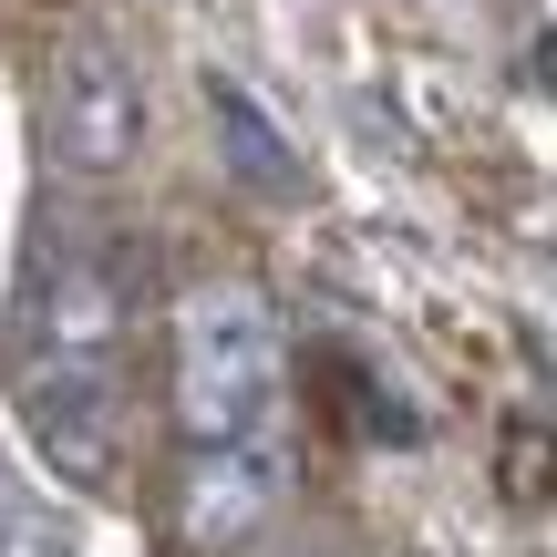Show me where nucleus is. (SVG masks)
Masks as SVG:
<instances>
[{
    "label": "nucleus",
    "instance_id": "4",
    "mask_svg": "<svg viewBox=\"0 0 557 557\" xmlns=\"http://www.w3.org/2000/svg\"><path fill=\"white\" fill-rule=\"evenodd\" d=\"M145 135V94H135V62L114 52V41H73L52 73V156L73 165V176H103V165H124Z\"/></svg>",
    "mask_w": 557,
    "mask_h": 557
},
{
    "label": "nucleus",
    "instance_id": "5",
    "mask_svg": "<svg viewBox=\"0 0 557 557\" xmlns=\"http://www.w3.org/2000/svg\"><path fill=\"white\" fill-rule=\"evenodd\" d=\"M218 124H227V145H238V165H248V186H289L299 165H289V145L278 135H259V124H248V103L238 94H218Z\"/></svg>",
    "mask_w": 557,
    "mask_h": 557
},
{
    "label": "nucleus",
    "instance_id": "3",
    "mask_svg": "<svg viewBox=\"0 0 557 557\" xmlns=\"http://www.w3.org/2000/svg\"><path fill=\"white\" fill-rule=\"evenodd\" d=\"M289 496V444L248 434V444H207L186 455V485H176V537L197 557H227L238 537H259Z\"/></svg>",
    "mask_w": 557,
    "mask_h": 557
},
{
    "label": "nucleus",
    "instance_id": "1",
    "mask_svg": "<svg viewBox=\"0 0 557 557\" xmlns=\"http://www.w3.org/2000/svg\"><path fill=\"white\" fill-rule=\"evenodd\" d=\"M11 393L32 413V444L73 485L114 475V413H124V269L114 238L83 227L73 207L32 218L21 259V310H11Z\"/></svg>",
    "mask_w": 557,
    "mask_h": 557
},
{
    "label": "nucleus",
    "instance_id": "6",
    "mask_svg": "<svg viewBox=\"0 0 557 557\" xmlns=\"http://www.w3.org/2000/svg\"><path fill=\"white\" fill-rule=\"evenodd\" d=\"M299 557H320V547H299Z\"/></svg>",
    "mask_w": 557,
    "mask_h": 557
},
{
    "label": "nucleus",
    "instance_id": "2",
    "mask_svg": "<svg viewBox=\"0 0 557 557\" xmlns=\"http://www.w3.org/2000/svg\"><path fill=\"white\" fill-rule=\"evenodd\" d=\"M278 413V320L248 278H218L176 310V434L186 455L248 444Z\"/></svg>",
    "mask_w": 557,
    "mask_h": 557
}]
</instances>
